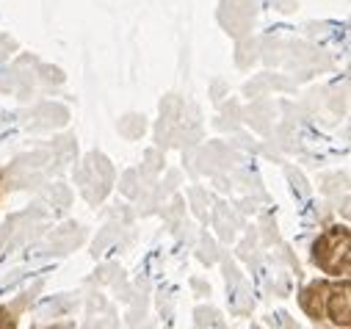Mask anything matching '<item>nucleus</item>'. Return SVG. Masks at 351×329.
I'll use <instances>...</instances> for the list:
<instances>
[{
    "mask_svg": "<svg viewBox=\"0 0 351 329\" xmlns=\"http://www.w3.org/2000/svg\"><path fill=\"white\" fill-rule=\"evenodd\" d=\"M348 243H351V235H348L346 227H329L315 243V263L326 274H335V277L343 274L346 277L348 274V260H351Z\"/></svg>",
    "mask_w": 351,
    "mask_h": 329,
    "instance_id": "1",
    "label": "nucleus"
},
{
    "mask_svg": "<svg viewBox=\"0 0 351 329\" xmlns=\"http://www.w3.org/2000/svg\"><path fill=\"white\" fill-rule=\"evenodd\" d=\"M326 310H329V315H332L335 324H340V326H348L351 324V288H348V282H343L337 288H329V293H326Z\"/></svg>",
    "mask_w": 351,
    "mask_h": 329,
    "instance_id": "2",
    "label": "nucleus"
},
{
    "mask_svg": "<svg viewBox=\"0 0 351 329\" xmlns=\"http://www.w3.org/2000/svg\"><path fill=\"white\" fill-rule=\"evenodd\" d=\"M326 293H329V285H324V282L310 285V288L302 293V307H304L313 318H321V315H324V307H326Z\"/></svg>",
    "mask_w": 351,
    "mask_h": 329,
    "instance_id": "3",
    "label": "nucleus"
},
{
    "mask_svg": "<svg viewBox=\"0 0 351 329\" xmlns=\"http://www.w3.org/2000/svg\"><path fill=\"white\" fill-rule=\"evenodd\" d=\"M0 329H14V315L0 307Z\"/></svg>",
    "mask_w": 351,
    "mask_h": 329,
    "instance_id": "4",
    "label": "nucleus"
}]
</instances>
